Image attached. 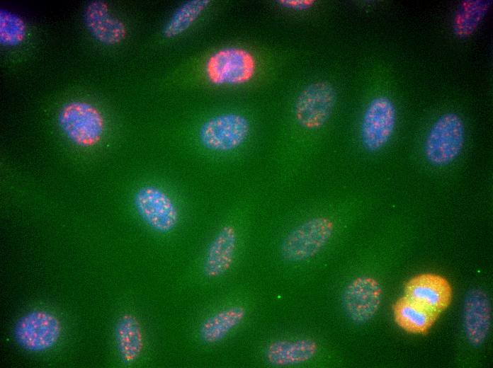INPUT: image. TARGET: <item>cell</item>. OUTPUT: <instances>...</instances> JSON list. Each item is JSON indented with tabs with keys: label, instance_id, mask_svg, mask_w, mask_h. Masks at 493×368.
Masks as SVG:
<instances>
[{
	"label": "cell",
	"instance_id": "ac0fdd59",
	"mask_svg": "<svg viewBox=\"0 0 493 368\" xmlns=\"http://www.w3.org/2000/svg\"><path fill=\"white\" fill-rule=\"evenodd\" d=\"M245 314L243 307L232 306L210 316L201 325V339L207 343L221 340L242 322Z\"/></svg>",
	"mask_w": 493,
	"mask_h": 368
},
{
	"label": "cell",
	"instance_id": "52a82bcc",
	"mask_svg": "<svg viewBox=\"0 0 493 368\" xmlns=\"http://www.w3.org/2000/svg\"><path fill=\"white\" fill-rule=\"evenodd\" d=\"M255 69L253 56L246 50L236 47L216 52L206 64L208 79L217 85L245 83L252 78Z\"/></svg>",
	"mask_w": 493,
	"mask_h": 368
},
{
	"label": "cell",
	"instance_id": "9a60e30c",
	"mask_svg": "<svg viewBox=\"0 0 493 368\" xmlns=\"http://www.w3.org/2000/svg\"><path fill=\"white\" fill-rule=\"evenodd\" d=\"M317 352V345L311 339L278 340L269 345L266 356L271 364L284 367L305 362L312 359Z\"/></svg>",
	"mask_w": 493,
	"mask_h": 368
},
{
	"label": "cell",
	"instance_id": "30bf717a",
	"mask_svg": "<svg viewBox=\"0 0 493 368\" xmlns=\"http://www.w3.org/2000/svg\"><path fill=\"white\" fill-rule=\"evenodd\" d=\"M381 299L382 289L378 282L370 277H361L346 286L342 296V304L351 321L363 323L375 315Z\"/></svg>",
	"mask_w": 493,
	"mask_h": 368
},
{
	"label": "cell",
	"instance_id": "8992f818",
	"mask_svg": "<svg viewBox=\"0 0 493 368\" xmlns=\"http://www.w3.org/2000/svg\"><path fill=\"white\" fill-rule=\"evenodd\" d=\"M61 128L68 137L81 146L96 144L103 132V118L98 110L84 102H71L59 114Z\"/></svg>",
	"mask_w": 493,
	"mask_h": 368
},
{
	"label": "cell",
	"instance_id": "44dd1931",
	"mask_svg": "<svg viewBox=\"0 0 493 368\" xmlns=\"http://www.w3.org/2000/svg\"><path fill=\"white\" fill-rule=\"evenodd\" d=\"M26 26L24 21L17 14L1 9L0 42L6 46H15L24 39Z\"/></svg>",
	"mask_w": 493,
	"mask_h": 368
},
{
	"label": "cell",
	"instance_id": "3957f363",
	"mask_svg": "<svg viewBox=\"0 0 493 368\" xmlns=\"http://www.w3.org/2000/svg\"><path fill=\"white\" fill-rule=\"evenodd\" d=\"M61 333L58 318L46 311L35 310L21 317L14 326V338L26 350L42 352L57 342Z\"/></svg>",
	"mask_w": 493,
	"mask_h": 368
},
{
	"label": "cell",
	"instance_id": "4fadbf2b",
	"mask_svg": "<svg viewBox=\"0 0 493 368\" xmlns=\"http://www.w3.org/2000/svg\"><path fill=\"white\" fill-rule=\"evenodd\" d=\"M84 16L89 30L100 42L115 45L125 38L126 28L124 23L110 14L105 2L97 0L89 2Z\"/></svg>",
	"mask_w": 493,
	"mask_h": 368
},
{
	"label": "cell",
	"instance_id": "7a4b0ae2",
	"mask_svg": "<svg viewBox=\"0 0 493 368\" xmlns=\"http://www.w3.org/2000/svg\"><path fill=\"white\" fill-rule=\"evenodd\" d=\"M332 222L323 217L310 219L291 231L281 244L282 257L300 262L317 254L332 237Z\"/></svg>",
	"mask_w": 493,
	"mask_h": 368
},
{
	"label": "cell",
	"instance_id": "e0dca14e",
	"mask_svg": "<svg viewBox=\"0 0 493 368\" xmlns=\"http://www.w3.org/2000/svg\"><path fill=\"white\" fill-rule=\"evenodd\" d=\"M115 337L118 350L123 362L133 363L140 357L143 347V335L137 318L125 314L115 326Z\"/></svg>",
	"mask_w": 493,
	"mask_h": 368
},
{
	"label": "cell",
	"instance_id": "9c48e42d",
	"mask_svg": "<svg viewBox=\"0 0 493 368\" xmlns=\"http://www.w3.org/2000/svg\"><path fill=\"white\" fill-rule=\"evenodd\" d=\"M395 108L390 98L379 96L368 105L361 124V140L370 152L380 150L388 142L395 129Z\"/></svg>",
	"mask_w": 493,
	"mask_h": 368
},
{
	"label": "cell",
	"instance_id": "5bb4252c",
	"mask_svg": "<svg viewBox=\"0 0 493 368\" xmlns=\"http://www.w3.org/2000/svg\"><path fill=\"white\" fill-rule=\"evenodd\" d=\"M237 244V234L231 225L224 226L208 246L203 270L208 277H217L230 268Z\"/></svg>",
	"mask_w": 493,
	"mask_h": 368
},
{
	"label": "cell",
	"instance_id": "6da1fadb",
	"mask_svg": "<svg viewBox=\"0 0 493 368\" xmlns=\"http://www.w3.org/2000/svg\"><path fill=\"white\" fill-rule=\"evenodd\" d=\"M464 125L455 113L442 115L431 127L425 142V156L429 163L444 166L460 154L464 143Z\"/></svg>",
	"mask_w": 493,
	"mask_h": 368
},
{
	"label": "cell",
	"instance_id": "7c38bea8",
	"mask_svg": "<svg viewBox=\"0 0 493 368\" xmlns=\"http://www.w3.org/2000/svg\"><path fill=\"white\" fill-rule=\"evenodd\" d=\"M491 319L490 301L480 289L470 291L464 304V326L469 341L474 345H481L489 333Z\"/></svg>",
	"mask_w": 493,
	"mask_h": 368
},
{
	"label": "cell",
	"instance_id": "ba28073f",
	"mask_svg": "<svg viewBox=\"0 0 493 368\" xmlns=\"http://www.w3.org/2000/svg\"><path fill=\"white\" fill-rule=\"evenodd\" d=\"M135 208L142 219L154 230L166 233L174 229L178 212L171 198L152 185L140 188L134 197Z\"/></svg>",
	"mask_w": 493,
	"mask_h": 368
},
{
	"label": "cell",
	"instance_id": "5b68a950",
	"mask_svg": "<svg viewBox=\"0 0 493 368\" xmlns=\"http://www.w3.org/2000/svg\"><path fill=\"white\" fill-rule=\"evenodd\" d=\"M250 126L239 114L225 113L205 121L199 131V139L205 148L215 151H229L239 147L246 139Z\"/></svg>",
	"mask_w": 493,
	"mask_h": 368
},
{
	"label": "cell",
	"instance_id": "8fae6325",
	"mask_svg": "<svg viewBox=\"0 0 493 368\" xmlns=\"http://www.w3.org/2000/svg\"><path fill=\"white\" fill-rule=\"evenodd\" d=\"M404 293L411 300L438 314L448 307L452 298L448 281L431 273L411 278L405 284Z\"/></svg>",
	"mask_w": 493,
	"mask_h": 368
},
{
	"label": "cell",
	"instance_id": "ffe728a7",
	"mask_svg": "<svg viewBox=\"0 0 493 368\" xmlns=\"http://www.w3.org/2000/svg\"><path fill=\"white\" fill-rule=\"evenodd\" d=\"M486 1H471L465 3L455 16L454 32L460 37L471 34L488 10Z\"/></svg>",
	"mask_w": 493,
	"mask_h": 368
},
{
	"label": "cell",
	"instance_id": "277c9868",
	"mask_svg": "<svg viewBox=\"0 0 493 368\" xmlns=\"http://www.w3.org/2000/svg\"><path fill=\"white\" fill-rule=\"evenodd\" d=\"M336 101L333 86L318 81L307 86L300 93L294 105L298 123L307 130L322 127L330 117Z\"/></svg>",
	"mask_w": 493,
	"mask_h": 368
},
{
	"label": "cell",
	"instance_id": "2e32d148",
	"mask_svg": "<svg viewBox=\"0 0 493 368\" xmlns=\"http://www.w3.org/2000/svg\"><path fill=\"white\" fill-rule=\"evenodd\" d=\"M393 314L395 321L400 328L415 334L426 333L439 315L406 296L395 302Z\"/></svg>",
	"mask_w": 493,
	"mask_h": 368
},
{
	"label": "cell",
	"instance_id": "d6986e66",
	"mask_svg": "<svg viewBox=\"0 0 493 368\" xmlns=\"http://www.w3.org/2000/svg\"><path fill=\"white\" fill-rule=\"evenodd\" d=\"M208 0H193L183 4L174 13L164 29L167 38L176 37L186 30L210 4Z\"/></svg>",
	"mask_w": 493,
	"mask_h": 368
}]
</instances>
